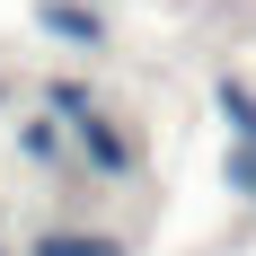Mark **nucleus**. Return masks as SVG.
<instances>
[{
    "label": "nucleus",
    "instance_id": "7ed1b4c3",
    "mask_svg": "<svg viewBox=\"0 0 256 256\" xmlns=\"http://www.w3.org/2000/svg\"><path fill=\"white\" fill-rule=\"evenodd\" d=\"M36 256H124V248H115V238H44Z\"/></svg>",
    "mask_w": 256,
    "mask_h": 256
},
{
    "label": "nucleus",
    "instance_id": "20e7f679",
    "mask_svg": "<svg viewBox=\"0 0 256 256\" xmlns=\"http://www.w3.org/2000/svg\"><path fill=\"white\" fill-rule=\"evenodd\" d=\"M26 159L53 168V159H62V132H53V124H26Z\"/></svg>",
    "mask_w": 256,
    "mask_h": 256
},
{
    "label": "nucleus",
    "instance_id": "39448f33",
    "mask_svg": "<svg viewBox=\"0 0 256 256\" xmlns=\"http://www.w3.org/2000/svg\"><path fill=\"white\" fill-rule=\"evenodd\" d=\"M230 186H238V194H256V142H248V150L230 159Z\"/></svg>",
    "mask_w": 256,
    "mask_h": 256
},
{
    "label": "nucleus",
    "instance_id": "f03ea898",
    "mask_svg": "<svg viewBox=\"0 0 256 256\" xmlns=\"http://www.w3.org/2000/svg\"><path fill=\"white\" fill-rule=\"evenodd\" d=\"M221 115H230V124H238V132H248V142H256V98H248V88H238V80H221Z\"/></svg>",
    "mask_w": 256,
    "mask_h": 256
},
{
    "label": "nucleus",
    "instance_id": "f257e3e1",
    "mask_svg": "<svg viewBox=\"0 0 256 256\" xmlns=\"http://www.w3.org/2000/svg\"><path fill=\"white\" fill-rule=\"evenodd\" d=\"M44 26H53V36H71V44H98V18L71 9V0H44Z\"/></svg>",
    "mask_w": 256,
    "mask_h": 256
}]
</instances>
